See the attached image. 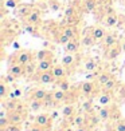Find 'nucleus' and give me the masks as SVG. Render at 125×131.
Masks as SVG:
<instances>
[{"label":"nucleus","instance_id":"obj_54","mask_svg":"<svg viewBox=\"0 0 125 131\" xmlns=\"http://www.w3.org/2000/svg\"><path fill=\"white\" fill-rule=\"evenodd\" d=\"M66 131H73V130H71L70 127H66Z\"/></svg>","mask_w":125,"mask_h":131},{"label":"nucleus","instance_id":"obj_42","mask_svg":"<svg viewBox=\"0 0 125 131\" xmlns=\"http://www.w3.org/2000/svg\"><path fill=\"white\" fill-rule=\"evenodd\" d=\"M11 124V122H10V119H8V116H2L0 118V128H5V127H8Z\"/></svg>","mask_w":125,"mask_h":131},{"label":"nucleus","instance_id":"obj_48","mask_svg":"<svg viewBox=\"0 0 125 131\" xmlns=\"http://www.w3.org/2000/svg\"><path fill=\"white\" fill-rule=\"evenodd\" d=\"M24 68H26V75H31L34 71H35V67H34L32 63H30V64L24 66Z\"/></svg>","mask_w":125,"mask_h":131},{"label":"nucleus","instance_id":"obj_1","mask_svg":"<svg viewBox=\"0 0 125 131\" xmlns=\"http://www.w3.org/2000/svg\"><path fill=\"white\" fill-rule=\"evenodd\" d=\"M14 63H19L22 66H27L30 63H32V53L30 51H26V50H20L19 52L15 53L12 64Z\"/></svg>","mask_w":125,"mask_h":131},{"label":"nucleus","instance_id":"obj_27","mask_svg":"<svg viewBox=\"0 0 125 131\" xmlns=\"http://www.w3.org/2000/svg\"><path fill=\"white\" fill-rule=\"evenodd\" d=\"M42 107H43V100L39 99H30V110L31 111H39Z\"/></svg>","mask_w":125,"mask_h":131},{"label":"nucleus","instance_id":"obj_31","mask_svg":"<svg viewBox=\"0 0 125 131\" xmlns=\"http://www.w3.org/2000/svg\"><path fill=\"white\" fill-rule=\"evenodd\" d=\"M57 86H58L59 90H63V91H66V92H69V91H70V88H71L70 82L66 80V79H58Z\"/></svg>","mask_w":125,"mask_h":131},{"label":"nucleus","instance_id":"obj_32","mask_svg":"<svg viewBox=\"0 0 125 131\" xmlns=\"http://www.w3.org/2000/svg\"><path fill=\"white\" fill-rule=\"evenodd\" d=\"M113 76H112V74L110 72H101L98 76H97V82H98V84H101V86H104L106 82H108L109 79H112Z\"/></svg>","mask_w":125,"mask_h":131},{"label":"nucleus","instance_id":"obj_56","mask_svg":"<svg viewBox=\"0 0 125 131\" xmlns=\"http://www.w3.org/2000/svg\"><path fill=\"white\" fill-rule=\"evenodd\" d=\"M16 2H19V0H16Z\"/></svg>","mask_w":125,"mask_h":131},{"label":"nucleus","instance_id":"obj_18","mask_svg":"<svg viewBox=\"0 0 125 131\" xmlns=\"http://www.w3.org/2000/svg\"><path fill=\"white\" fill-rule=\"evenodd\" d=\"M19 102H17L16 99H8V100H3V107L7 111H17V108H19Z\"/></svg>","mask_w":125,"mask_h":131},{"label":"nucleus","instance_id":"obj_28","mask_svg":"<svg viewBox=\"0 0 125 131\" xmlns=\"http://www.w3.org/2000/svg\"><path fill=\"white\" fill-rule=\"evenodd\" d=\"M51 52L49 50H39L37 51V53H35V58H37V60L40 62V60H44V59H49L51 58Z\"/></svg>","mask_w":125,"mask_h":131},{"label":"nucleus","instance_id":"obj_16","mask_svg":"<svg viewBox=\"0 0 125 131\" xmlns=\"http://www.w3.org/2000/svg\"><path fill=\"white\" fill-rule=\"evenodd\" d=\"M61 112L65 119H71L75 115V107L73 104H65L61 108Z\"/></svg>","mask_w":125,"mask_h":131},{"label":"nucleus","instance_id":"obj_55","mask_svg":"<svg viewBox=\"0 0 125 131\" xmlns=\"http://www.w3.org/2000/svg\"><path fill=\"white\" fill-rule=\"evenodd\" d=\"M37 2H42V0H37Z\"/></svg>","mask_w":125,"mask_h":131},{"label":"nucleus","instance_id":"obj_37","mask_svg":"<svg viewBox=\"0 0 125 131\" xmlns=\"http://www.w3.org/2000/svg\"><path fill=\"white\" fill-rule=\"evenodd\" d=\"M24 31L28 32V34H31V35H34V36H38V28H37V26H34V24L27 23V24L24 26Z\"/></svg>","mask_w":125,"mask_h":131},{"label":"nucleus","instance_id":"obj_47","mask_svg":"<svg viewBox=\"0 0 125 131\" xmlns=\"http://www.w3.org/2000/svg\"><path fill=\"white\" fill-rule=\"evenodd\" d=\"M28 131H44V127H42V126H39V124L34 123V124H31V126L28 127Z\"/></svg>","mask_w":125,"mask_h":131},{"label":"nucleus","instance_id":"obj_34","mask_svg":"<svg viewBox=\"0 0 125 131\" xmlns=\"http://www.w3.org/2000/svg\"><path fill=\"white\" fill-rule=\"evenodd\" d=\"M97 67H98V63L94 60V59H89L85 63V70L86 71H94V70H97Z\"/></svg>","mask_w":125,"mask_h":131},{"label":"nucleus","instance_id":"obj_6","mask_svg":"<svg viewBox=\"0 0 125 131\" xmlns=\"http://www.w3.org/2000/svg\"><path fill=\"white\" fill-rule=\"evenodd\" d=\"M98 116L101 118V121L102 122H108L110 121V119L113 118V108L110 106H104V107H101V108L98 110Z\"/></svg>","mask_w":125,"mask_h":131},{"label":"nucleus","instance_id":"obj_8","mask_svg":"<svg viewBox=\"0 0 125 131\" xmlns=\"http://www.w3.org/2000/svg\"><path fill=\"white\" fill-rule=\"evenodd\" d=\"M81 41L78 39H71L69 43L65 46V51L67 53H77L79 51V47H81Z\"/></svg>","mask_w":125,"mask_h":131},{"label":"nucleus","instance_id":"obj_7","mask_svg":"<svg viewBox=\"0 0 125 131\" xmlns=\"http://www.w3.org/2000/svg\"><path fill=\"white\" fill-rule=\"evenodd\" d=\"M8 74H12L16 78H20V76L26 75V68H24V66H22L19 63H14L12 66H10Z\"/></svg>","mask_w":125,"mask_h":131},{"label":"nucleus","instance_id":"obj_52","mask_svg":"<svg viewBox=\"0 0 125 131\" xmlns=\"http://www.w3.org/2000/svg\"><path fill=\"white\" fill-rule=\"evenodd\" d=\"M121 48H122V52H125V41L121 44Z\"/></svg>","mask_w":125,"mask_h":131},{"label":"nucleus","instance_id":"obj_4","mask_svg":"<svg viewBox=\"0 0 125 131\" xmlns=\"http://www.w3.org/2000/svg\"><path fill=\"white\" fill-rule=\"evenodd\" d=\"M71 124L75 127H82V126H87V114H75L71 119H69Z\"/></svg>","mask_w":125,"mask_h":131},{"label":"nucleus","instance_id":"obj_14","mask_svg":"<svg viewBox=\"0 0 125 131\" xmlns=\"http://www.w3.org/2000/svg\"><path fill=\"white\" fill-rule=\"evenodd\" d=\"M112 100H113V98H112L110 91H104L102 94L100 95V98H98V103H100L101 107L110 106V104H112Z\"/></svg>","mask_w":125,"mask_h":131},{"label":"nucleus","instance_id":"obj_21","mask_svg":"<svg viewBox=\"0 0 125 131\" xmlns=\"http://www.w3.org/2000/svg\"><path fill=\"white\" fill-rule=\"evenodd\" d=\"M97 8V0H83V11L86 14L94 12Z\"/></svg>","mask_w":125,"mask_h":131},{"label":"nucleus","instance_id":"obj_22","mask_svg":"<svg viewBox=\"0 0 125 131\" xmlns=\"http://www.w3.org/2000/svg\"><path fill=\"white\" fill-rule=\"evenodd\" d=\"M117 44V38L116 35L113 34H106L105 38H104V46L106 47V48H110V47L116 46Z\"/></svg>","mask_w":125,"mask_h":131},{"label":"nucleus","instance_id":"obj_46","mask_svg":"<svg viewBox=\"0 0 125 131\" xmlns=\"http://www.w3.org/2000/svg\"><path fill=\"white\" fill-rule=\"evenodd\" d=\"M66 20H67V23H69L70 26H77V24L79 23V19H78L77 16H71V17H67Z\"/></svg>","mask_w":125,"mask_h":131},{"label":"nucleus","instance_id":"obj_23","mask_svg":"<svg viewBox=\"0 0 125 131\" xmlns=\"http://www.w3.org/2000/svg\"><path fill=\"white\" fill-rule=\"evenodd\" d=\"M57 100L54 99V95H52V92H49L47 94V96L43 99V107H46V108H52V107L57 106Z\"/></svg>","mask_w":125,"mask_h":131},{"label":"nucleus","instance_id":"obj_25","mask_svg":"<svg viewBox=\"0 0 125 131\" xmlns=\"http://www.w3.org/2000/svg\"><path fill=\"white\" fill-rule=\"evenodd\" d=\"M100 121H101V118L98 116V114H87V126L90 128L96 127L100 123Z\"/></svg>","mask_w":125,"mask_h":131},{"label":"nucleus","instance_id":"obj_26","mask_svg":"<svg viewBox=\"0 0 125 131\" xmlns=\"http://www.w3.org/2000/svg\"><path fill=\"white\" fill-rule=\"evenodd\" d=\"M52 95H54V99L57 100V102H63V100H67V92L66 91H63V90H55V91H52Z\"/></svg>","mask_w":125,"mask_h":131},{"label":"nucleus","instance_id":"obj_9","mask_svg":"<svg viewBox=\"0 0 125 131\" xmlns=\"http://www.w3.org/2000/svg\"><path fill=\"white\" fill-rule=\"evenodd\" d=\"M121 51H122V48L118 44H116V46L110 47V48H108V51H106V53H105V58L108 59V60H114V59L118 58Z\"/></svg>","mask_w":125,"mask_h":131},{"label":"nucleus","instance_id":"obj_15","mask_svg":"<svg viewBox=\"0 0 125 131\" xmlns=\"http://www.w3.org/2000/svg\"><path fill=\"white\" fill-rule=\"evenodd\" d=\"M90 34L93 35V38L96 39L97 41H98V40H102V39L105 38V35H106L105 28H104V27H100V26H96V27L90 28Z\"/></svg>","mask_w":125,"mask_h":131},{"label":"nucleus","instance_id":"obj_17","mask_svg":"<svg viewBox=\"0 0 125 131\" xmlns=\"http://www.w3.org/2000/svg\"><path fill=\"white\" fill-rule=\"evenodd\" d=\"M62 32L66 34L70 39H78V36H79L77 26H70V24H69V26H66V27L62 29Z\"/></svg>","mask_w":125,"mask_h":131},{"label":"nucleus","instance_id":"obj_53","mask_svg":"<svg viewBox=\"0 0 125 131\" xmlns=\"http://www.w3.org/2000/svg\"><path fill=\"white\" fill-rule=\"evenodd\" d=\"M57 131H66V127H61V128H58Z\"/></svg>","mask_w":125,"mask_h":131},{"label":"nucleus","instance_id":"obj_50","mask_svg":"<svg viewBox=\"0 0 125 131\" xmlns=\"http://www.w3.org/2000/svg\"><path fill=\"white\" fill-rule=\"evenodd\" d=\"M14 95H15L16 98H20V96H22V90H20V88H15Z\"/></svg>","mask_w":125,"mask_h":131},{"label":"nucleus","instance_id":"obj_45","mask_svg":"<svg viewBox=\"0 0 125 131\" xmlns=\"http://www.w3.org/2000/svg\"><path fill=\"white\" fill-rule=\"evenodd\" d=\"M16 79H17V78H16L15 75H12V74H8V72H7V75H4V78H3V80H4L5 83H14Z\"/></svg>","mask_w":125,"mask_h":131},{"label":"nucleus","instance_id":"obj_44","mask_svg":"<svg viewBox=\"0 0 125 131\" xmlns=\"http://www.w3.org/2000/svg\"><path fill=\"white\" fill-rule=\"evenodd\" d=\"M2 131H22V128H20V126H19V124H14V123H11L8 127L3 128Z\"/></svg>","mask_w":125,"mask_h":131},{"label":"nucleus","instance_id":"obj_10","mask_svg":"<svg viewBox=\"0 0 125 131\" xmlns=\"http://www.w3.org/2000/svg\"><path fill=\"white\" fill-rule=\"evenodd\" d=\"M79 91L82 95H85V96H90L94 91V84L93 82L90 80H86V82H82L81 86H79Z\"/></svg>","mask_w":125,"mask_h":131},{"label":"nucleus","instance_id":"obj_29","mask_svg":"<svg viewBox=\"0 0 125 131\" xmlns=\"http://www.w3.org/2000/svg\"><path fill=\"white\" fill-rule=\"evenodd\" d=\"M96 39L93 38V35L92 34H86L85 36L82 38V40H81V43L85 46V47H92V46H94V43H96Z\"/></svg>","mask_w":125,"mask_h":131},{"label":"nucleus","instance_id":"obj_24","mask_svg":"<svg viewBox=\"0 0 125 131\" xmlns=\"http://www.w3.org/2000/svg\"><path fill=\"white\" fill-rule=\"evenodd\" d=\"M47 91H44L43 88H37V90H34L30 95V99H39V100H43L46 96H47Z\"/></svg>","mask_w":125,"mask_h":131},{"label":"nucleus","instance_id":"obj_30","mask_svg":"<svg viewBox=\"0 0 125 131\" xmlns=\"http://www.w3.org/2000/svg\"><path fill=\"white\" fill-rule=\"evenodd\" d=\"M32 8L30 7V5H22V7L17 8V15H19L20 17H23V19H26V17L31 14Z\"/></svg>","mask_w":125,"mask_h":131},{"label":"nucleus","instance_id":"obj_20","mask_svg":"<svg viewBox=\"0 0 125 131\" xmlns=\"http://www.w3.org/2000/svg\"><path fill=\"white\" fill-rule=\"evenodd\" d=\"M75 62H77V58L74 56V53H67L66 52V55H63V58H62V64L66 68L73 67V66L75 64Z\"/></svg>","mask_w":125,"mask_h":131},{"label":"nucleus","instance_id":"obj_49","mask_svg":"<svg viewBox=\"0 0 125 131\" xmlns=\"http://www.w3.org/2000/svg\"><path fill=\"white\" fill-rule=\"evenodd\" d=\"M75 131H90V127L89 126H82V127H77Z\"/></svg>","mask_w":125,"mask_h":131},{"label":"nucleus","instance_id":"obj_19","mask_svg":"<svg viewBox=\"0 0 125 131\" xmlns=\"http://www.w3.org/2000/svg\"><path fill=\"white\" fill-rule=\"evenodd\" d=\"M52 68V56L49 58V59H44V60H40L38 62V66H37V70L39 71H49Z\"/></svg>","mask_w":125,"mask_h":131},{"label":"nucleus","instance_id":"obj_36","mask_svg":"<svg viewBox=\"0 0 125 131\" xmlns=\"http://www.w3.org/2000/svg\"><path fill=\"white\" fill-rule=\"evenodd\" d=\"M116 84H117V82H116V79H114V78L109 79V80H108V82H106L105 84L102 86V87H104V91H112L113 88L116 87Z\"/></svg>","mask_w":125,"mask_h":131},{"label":"nucleus","instance_id":"obj_11","mask_svg":"<svg viewBox=\"0 0 125 131\" xmlns=\"http://www.w3.org/2000/svg\"><path fill=\"white\" fill-rule=\"evenodd\" d=\"M26 21L30 23V24H34V26L40 24V21H42L40 12H39L38 9H32V11H31V14H30V15L26 17Z\"/></svg>","mask_w":125,"mask_h":131},{"label":"nucleus","instance_id":"obj_40","mask_svg":"<svg viewBox=\"0 0 125 131\" xmlns=\"http://www.w3.org/2000/svg\"><path fill=\"white\" fill-rule=\"evenodd\" d=\"M114 131H125V119H118L116 122Z\"/></svg>","mask_w":125,"mask_h":131},{"label":"nucleus","instance_id":"obj_43","mask_svg":"<svg viewBox=\"0 0 125 131\" xmlns=\"http://www.w3.org/2000/svg\"><path fill=\"white\" fill-rule=\"evenodd\" d=\"M4 7L5 8H16L17 2L16 0H4Z\"/></svg>","mask_w":125,"mask_h":131},{"label":"nucleus","instance_id":"obj_13","mask_svg":"<svg viewBox=\"0 0 125 131\" xmlns=\"http://www.w3.org/2000/svg\"><path fill=\"white\" fill-rule=\"evenodd\" d=\"M117 23H118V17H117V15L114 12H109L108 15L105 16V19H104V24H105V27H108V28L114 27Z\"/></svg>","mask_w":125,"mask_h":131},{"label":"nucleus","instance_id":"obj_39","mask_svg":"<svg viewBox=\"0 0 125 131\" xmlns=\"http://www.w3.org/2000/svg\"><path fill=\"white\" fill-rule=\"evenodd\" d=\"M71 16H75V7L74 5H67L65 8V17H71Z\"/></svg>","mask_w":125,"mask_h":131},{"label":"nucleus","instance_id":"obj_33","mask_svg":"<svg viewBox=\"0 0 125 131\" xmlns=\"http://www.w3.org/2000/svg\"><path fill=\"white\" fill-rule=\"evenodd\" d=\"M8 95H10V90L7 87V83L3 80L0 83V98H2V100H4L5 96H8Z\"/></svg>","mask_w":125,"mask_h":131},{"label":"nucleus","instance_id":"obj_51","mask_svg":"<svg viewBox=\"0 0 125 131\" xmlns=\"http://www.w3.org/2000/svg\"><path fill=\"white\" fill-rule=\"evenodd\" d=\"M50 115H51V118H52V119H55V118H57V116H58L59 114H58V111H52Z\"/></svg>","mask_w":125,"mask_h":131},{"label":"nucleus","instance_id":"obj_3","mask_svg":"<svg viewBox=\"0 0 125 131\" xmlns=\"http://www.w3.org/2000/svg\"><path fill=\"white\" fill-rule=\"evenodd\" d=\"M38 82L42 84H52L55 82V76L52 75L51 70L49 71H40L38 75Z\"/></svg>","mask_w":125,"mask_h":131},{"label":"nucleus","instance_id":"obj_41","mask_svg":"<svg viewBox=\"0 0 125 131\" xmlns=\"http://www.w3.org/2000/svg\"><path fill=\"white\" fill-rule=\"evenodd\" d=\"M49 8L51 11H59L61 9V3L57 2V0H50L49 2Z\"/></svg>","mask_w":125,"mask_h":131},{"label":"nucleus","instance_id":"obj_2","mask_svg":"<svg viewBox=\"0 0 125 131\" xmlns=\"http://www.w3.org/2000/svg\"><path fill=\"white\" fill-rule=\"evenodd\" d=\"M7 116L11 123L14 124H22L26 121V112L24 111H8Z\"/></svg>","mask_w":125,"mask_h":131},{"label":"nucleus","instance_id":"obj_38","mask_svg":"<svg viewBox=\"0 0 125 131\" xmlns=\"http://www.w3.org/2000/svg\"><path fill=\"white\" fill-rule=\"evenodd\" d=\"M82 110L85 111L86 114H93V111H94L93 103L90 102V100H86V102H83V104H82Z\"/></svg>","mask_w":125,"mask_h":131},{"label":"nucleus","instance_id":"obj_12","mask_svg":"<svg viewBox=\"0 0 125 131\" xmlns=\"http://www.w3.org/2000/svg\"><path fill=\"white\" fill-rule=\"evenodd\" d=\"M51 72L55 76V79H63L66 76V67L63 64H57L51 68Z\"/></svg>","mask_w":125,"mask_h":131},{"label":"nucleus","instance_id":"obj_35","mask_svg":"<svg viewBox=\"0 0 125 131\" xmlns=\"http://www.w3.org/2000/svg\"><path fill=\"white\" fill-rule=\"evenodd\" d=\"M70 40H71V39L67 36L66 34H63V32H61V34H59L58 36H57V41H58L59 44H62V46H66Z\"/></svg>","mask_w":125,"mask_h":131},{"label":"nucleus","instance_id":"obj_5","mask_svg":"<svg viewBox=\"0 0 125 131\" xmlns=\"http://www.w3.org/2000/svg\"><path fill=\"white\" fill-rule=\"evenodd\" d=\"M51 115L50 114H46V112H43V114H39L37 115V118H35V123L39 124V126L44 127V128H49L50 124H51Z\"/></svg>","mask_w":125,"mask_h":131}]
</instances>
